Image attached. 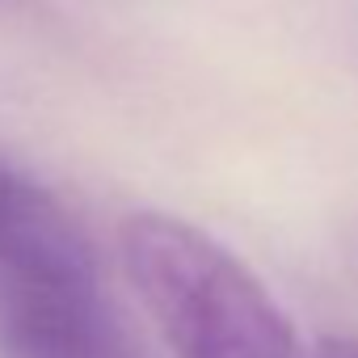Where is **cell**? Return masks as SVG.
Returning <instances> with one entry per match:
<instances>
[{
    "label": "cell",
    "mask_w": 358,
    "mask_h": 358,
    "mask_svg": "<svg viewBox=\"0 0 358 358\" xmlns=\"http://www.w3.org/2000/svg\"><path fill=\"white\" fill-rule=\"evenodd\" d=\"M118 257L173 358H316L266 282L190 220L127 215Z\"/></svg>",
    "instance_id": "obj_1"
},
{
    "label": "cell",
    "mask_w": 358,
    "mask_h": 358,
    "mask_svg": "<svg viewBox=\"0 0 358 358\" xmlns=\"http://www.w3.org/2000/svg\"><path fill=\"white\" fill-rule=\"evenodd\" d=\"M0 358H148L101 278H0Z\"/></svg>",
    "instance_id": "obj_2"
},
{
    "label": "cell",
    "mask_w": 358,
    "mask_h": 358,
    "mask_svg": "<svg viewBox=\"0 0 358 358\" xmlns=\"http://www.w3.org/2000/svg\"><path fill=\"white\" fill-rule=\"evenodd\" d=\"M0 278L85 282L101 278L97 249L76 215L38 182L0 160Z\"/></svg>",
    "instance_id": "obj_3"
},
{
    "label": "cell",
    "mask_w": 358,
    "mask_h": 358,
    "mask_svg": "<svg viewBox=\"0 0 358 358\" xmlns=\"http://www.w3.org/2000/svg\"><path fill=\"white\" fill-rule=\"evenodd\" d=\"M312 354L316 358H358V341L354 337H320Z\"/></svg>",
    "instance_id": "obj_4"
}]
</instances>
